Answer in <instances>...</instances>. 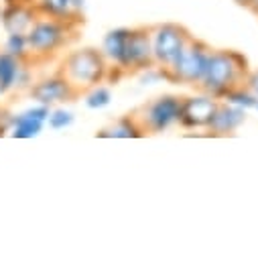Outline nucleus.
<instances>
[{
  "label": "nucleus",
  "instance_id": "obj_24",
  "mask_svg": "<svg viewBox=\"0 0 258 258\" xmlns=\"http://www.w3.org/2000/svg\"><path fill=\"white\" fill-rule=\"evenodd\" d=\"M254 110H256V112H258V102H256V106H254Z\"/></svg>",
  "mask_w": 258,
  "mask_h": 258
},
{
  "label": "nucleus",
  "instance_id": "obj_21",
  "mask_svg": "<svg viewBox=\"0 0 258 258\" xmlns=\"http://www.w3.org/2000/svg\"><path fill=\"white\" fill-rule=\"evenodd\" d=\"M246 86H248V88L256 94V98H258V70L248 74V78H246Z\"/></svg>",
  "mask_w": 258,
  "mask_h": 258
},
{
  "label": "nucleus",
  "instance_id": "obj_23",
  "mask_svg": "<svg viewBox=\"0 0 258 258\" xmlns=\"http://www.w3.org/2000/svg\"><path fill=\"white\" fill-rule=\"evenodd\" d=\"M234 3H238V5H242V7H244V3H246V0H234Z\"/></svg>",
  "mask_w": 258,
  "mask_h": 258
},
{
  "label": "nucleus",
  "instance_id": "obj_16",
  "mask_svg": "<svg viewBox=\"0 0 258 258\" xmlns=\"http://www.w3.org/2000/svg\"><path fill=\"white\" fill-rule=\"evenodd\" d=\"M96 137H100V139H143L145 131L135 114H126V116H120L118 120H114L110 126L102 128Z\"/></svg>",
  "mask_w": 258,
  "mask_h": 258
},
{
  "label": "nucleus",
  "instance_id": "obj_3",
  "mask_svg": "<svg viewBox=\"0 0 258 258\" xmlns=\"http://www.w3.org/2000/svg\"><path fill=\"white\" fill-rule=\"evenodd\" d=\"M57 72L68 80L78 96L88 92L90 88L108 82L110 63L106 61L104 53L96 47H80L72 49L59 61Z\"/></svg>",
  "mask_w": 258,
  "mask_h": 258
},
{
  "label": "nucleus",
  "instance_id": "obj_18",
  "mask_svg": "<svg viewBox=\"0 0 258 258\" xmlns=\"http://www.w3.org/2000/svg\"><path fill=\"white\" fill-rule=\"evenodd\" d=\"M82 96H84L86 108H90V110H104L112 102V90L108 86H104V84H98V86L90 88Z\"/></svg>",
  "mask_w": 258,
  "mask_h": 258
},
{
  "label": "nucleus",
  "instance_id": "obj_17",
  "mask_svg": "<svg viewBox=\"0 0 258 258\" xmlns=\"http://www.w3.org/2000/svg\"><path fill=\"white\" fill-rule=\"evenodd\" d=\"M222 102H228V104H232V106L244 108V110L248 112V110H254L258 98H256V94L244 84V86H236V88H232L230 92H226L224 98H222Z\"/></svg>",
  "mask_w": 258,
  "mask_h": 258
},
{
  "label": "nucleus",
  "instance_id": "obj_6",
  "mask_svg": "<svg viewBox=\"0 0 258 258\" xmlns=\"http://www.w3.org/2000/svg\"><path fill=\"white\" fill-rule=\"evenodd\" d=\"M191 33L177 23H161L151 27V43H153V59L155 66L167 70L179 57L185 45L191 41Z\"/></svg>",
  "mask_w": 258,
  "mask_h": 258
},
{
  "label": "nucleus",
  "instance_id": "obj_10",
  "mask_svg": "<svg viewBox=\"0 0 258 258\" xmlns=\"http://www.w3.org/2000/svg\"><path fill=\"white\" fill-rule=\"evenodd\" d=\"M218 102L220 100H216L204 92L183 98L179 126L185 128V131H206L216 108H218Z\"/></svg>",
  "mask_w": 258,
  "mask_h": 258
},
{
  "label": "nucleus",
  "instance_id": "obj_13",
  "mask_svg": "<svg viewBox=\"0 0 258 258\" xmlns=\"http://www.w3.org/2000/svg\"><path fill=\"white\" fill-rule=\"evenodd\" d=\"M246 122V110L232 106L228 102H218V108L206 128V133L210 137H230L234 135L238 128Z\"/></svg>",
  "mask_w": 258,
  "mask_h": 258
},
{
  "label": "nucleus",
  "instance_id": "obj_15",
  "mask_svg": "<svg viewBox=\"0 0 258 258\" xmlns=\"http://www.w3.org/2000/svg\"><path fill=\"white\" fill-rule=\"evenodd\" d=\"M128 33H131V27L110 29L104 35L102 47H100V51L104 53L106 61L110 63V68L120 70L122 74H126V41H128Z\"/></svg>",
  "mask_w": 258,
  "mask_h": 258
},
{
  "label": "nucleus",
  "instance_id": "obj_1",
  "mask_svg": "<svg viewBox=\"0 0 258 258\" xmlns=\"http://www.w3.org/2000/svg\"><path fill=\"white\" fill-rule=\"evenodd\" d=\"M80 27L82 25L39 15L31 25V29L27 31L31 63L39 66V63H47L55 59L61 51H66L78 39Z\"/></svg>",
  "mask_w": 258,
  "mask_h": 258
},
{
  "label": "nucleus",
  "instance_id": "obj_12",
  "mask_svg": "<svg viewBox=\"0 0 258 258\" xmlns=\"http://www.w3.org/2000/svg\"><path fill=\"white\" fill-rule=\"evenodd\" d=\"M39 17L35 5L31 3H17V0H5L0 9V27L5 33H27L35 19Z\"/></svg>",
  "mask_w": 258,
  "mask_h": 258
},
{
  "label": "nucleus",
  "instance_id": "obj_19",
  "mask_svg": "<svg viewBox=\"0 0 258 258\" xmlns=\"http://www.w3.org/2000/svg\"><path fill=\"white\" fill-rule=\"evenodd\" d=\"M3 51L23 59V61H31V53H29V41H27V33H9L3 45Z\"/></svg>",
  "mask_w": 258,
  "mask_h": 258
},
{
  "label": "nucleus",
  "instance_id": "obj_5",
  "mask_svg": "<svg viewBox=\"0 0 258 258\" xmlns=\"http://www.w3.org/2000/svg\"><path fill=\"white\" fill-rule=\"evenodd\" d=\"M183 98L175 94H163L143 104L135 116L139 118L145 135H163L179 124Z\"/></svg>",
  "mask_w": 258,
  "mask_h": 258
},
{
  "label": "nucleus",
  "instance_id": "obj_4",
  "mask_svg": "<svg viewBox=\"0 0 258 258\" xmlns=\"http://www.w3.org/2000/svg\"><path fill=\"white\" fill-rule=\"evenodd\" d=\"M210 53H212V47L208 43L191 37V41L185 45V49L179 53V57L167 70H163L167 82L189 86V88H198L202 84L204 76H206Z\"/></svg>",
  "mask_w": 258,
  "mask_h": 258
},
{
  "label": "nucleus",
  "instance_id": "obj_2",
  "mask_svg": "<svg viewBox=\"0 0 258 258\" xmlns=\"http://www.w3.org/2000/svg\"><path fill=\"white\" fill-rule=\"evenodd\" d=\"M250 68L244 53L234 49H212L206 76L198 86V90L216 100H222L224 94L230 92L232 88L244 86Z\"/></svg>",
  "mask_w": 258,
  "mask_h": 258
},
{
  "label": "nucleus",
  "instance_id": "obj_20",
  "mask_svg": "<svg viewBox=\"0 0 258 258\" xmlns=\"http://www.w3.org/2000/svg\"><path fill=\"white\" fill-rule=\"evenodd\" d=\"M74 122H76V114L63 106L51 108L49 118H47V124H49V128H53V131H66V128H70Z\"/></svg>",
  "mask_w": 258,
  "mask_h": 258
},
{
  "label": "nucleus",
  "instance_id": "obj_14",
  "mask_svg": "<svg viewBox=\"0 0 258 258\" xmlns=\"http://www.w3.org/2000/svg\"><path fill=\"white\" fill-rule=\"evenodd\" d=\"M35 9L43 17H53L59 21L82 25L86 0H35Z\"/></svg>",
  "mask_w": 258,
  "mask_h": 258
},
{
  "label": "nucleus",
  "instance_id": "obj_9",
  "mask_svg": "<svg viewBox=\"0 0 258 258\" xmlns=\"http://www.w3.org/2000/svg\"><path fill=\"white\" fill-rule=\"evenodd\" d=\"M155 66L151 27H131L126 41V74H141Z\"/></svg>",
  "mask_w": 258,
  "mask_h": 258
},
{
  "label": "nucleus",
  "instance_id": "obj_7",
  "mask_svg": "<svg viewBox=\"0 0 258 258\" xmlns=\"http://www.w3.org/2000/svg\"><path fill=\"white\" fill-rule=\"evenodd\" d=\"M27 94H29L37 104H45V106H49V108L68 104V102L80 98V96L74 92V88L68 84V80L63 78L59 72L35 80V82L31 84V88L27 90Z\"/></svg>",
  "mask_w": 258,
  "mask_h": 258
},
{
  "label": "nucleus",
  "instance_id": "obj_22",
  "mask_svg": "<svg viewBox=\"0 0 258 258\" xmlns=\"http://www.w3.org/2000/svg\"><path fill=\"white\" fill-rule=\"evenodd\" d=\"M244 7H246L252 15H256V17H258V0H246Z\"/></svg>",
  "mask_w": 258,
  "mask_h": 258
},
{
  "label": "nucleus",
  "instance_id": "obj_11",
  "mask_svg": "<svg viewBox=\"0 0 258 258\" xmlns=\"http://www.w3.org/2000/svg\"><path fill=\"white\" fill-rule=\"evenodd\" d=\"M49 112L51 108L45 106V104H35L27 110H23L21 114H15L13 120H11V131L9 135L13 139H35L43 133V128L47 124V118H49Z\"/></svg>",
  "mask_w": 258,
  "mask_h": 258
},
{
  "label": "nucleus",
  "instance_id": "obj_8",
  "mask_svg": "<svg viewBox=\"0 0 258 258\" xmlns=\"http://www.w3.org/2000/svg\"><path fill=\"white\" fill-rule=\"evenodd\" d=\"M35 78L31 61H23L7 51H0V94L3 98L13 92L29 90Z\"/></svg>",
  "mask_w": 258,
  "mask_h": 258
}]
</instances>
